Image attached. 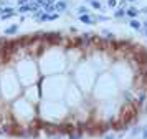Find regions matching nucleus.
<instances>
[{"mask_svg": "<svg viewBox=\"0 0 147 139\" xmlns=\"http://www.w3.org/2000/svg\"><path fill=\"white\" fill-rule=\"evenodd\" d=\"M80 20L83 22V23H96L94 18L93 17H89V15H80Z\"/></svg>", "mask_w": 147, "mask_h": 139, "instance_id": "nucleus-7", "label": "nucleus"}, {"mask_svg": "<svg viewBox=\"0 0 147 139\" xmlns=\"http://www.w3.org/2000/svg\"><path fill=\"white\" fill-rule=\"evenodd\" d=\"M142 139H147V127L142 131Z\"/></svg>", "mask_w": 147, "mask_h": 139, "instance_id": "nucleus-17", "label": "nucleus"}, {"mask_svg": "<svg viewBox=\"0 0 147 139\" xmlns=\"http://www.w3.org/2000/svg\"><path fill=\"white\" fill-rule=\"evenodd\" d=\"M38 20H40V22H47V20H48V13L43 12V13H41V17H40Z\"/></svg>", "mask_w": 147, "mask_h": 139, "instance_id": "nucleus-13", "label": "nucleus"}, {"mask_svg": "<svg viewBox=\"0 0 147 139\" xmlns=\"http://www.w3.org/2000/svg\"><path fill=\"white\" fill-rule=\"evenodd\" d=\"M27 2H30V0H18V5L23 7V5H27Z\"/></svg>", "mask_w": 147, "mask_h": 139, "instance_id": "nucleus-16", "label": "nucleus"}, {"mask_svg": "<svg viewBox=\"0 0 147 139\" xmlns=\"http://www.w3.org/2000/svg\"><path fill=\"white\" fill-rule=\"evenodd\" d=\"M48 139H61V138H60V136H50Z\"/></svg>", "mask_w": 147, "mask_h": 139, "instance_id": "nucleus-19", "label": "nucleus"}, {"mask_svg": "<svg viewBox=\"0 0 147 139\" xmlns=\"http://www.w3.org/2000/svg\"><path fill=\"white\" fill-rule=\"evenodd\" d=\"M102 35H104V37H109V38H114V35L111 32H107V30H102Z\"/></svg>", "mask_w": 147, "mask_h": 139, "instance_id": "nucleus-15", "label": "nucleus"}, {"mask_svg": "<svg viewBox=\"0 0 147 139\" xmlns=\"http://www.w3.org/2000/svg\"><path fill=\"white\" fill-rule=\"evenodd\" d=\"M129 26H131V28H134V30H140V28H142V23H140L137 18H134V20H131V22H129Z\"/></svg>", "mask_w": 147, "mask_h": 139, "instance_id": "nucleus-6", "label": "nucleus"}, {"mask_svg": "<svg viewBox=\"0 0 147 139\" xmlns=\"http://www.w3.org/2000/svg\"><path fill=\"white\" fill-rule=\"evenodd\" d=\"M104 139H116V138H114V136H111V134H107V136H106Z\"/></svg>", "mask_w": 147, "mask_h": 139, "instance_id": "nucleus-20", "label": "nucleus"}, {"mask_svg": "<svg viewBox=\"0 0 147 139\" xmlns=\"http://www.w3.org/2000/svg\"><path fill=\"white\" fill-rule=\"evenodd\" d=\"M116 5H117V0H107V7H111V8H114Z\"/></svg>", "mask_w": 147, "mask_h": 139, "instance_id": "nucleus-12", "label": "nucleus"}, {"mask_svg": "<svg viewBox=\"0 0 147 139\" xmlns=\"http://www.w3.org/2000/svg\"><path fill=\"white\" fill-rule=\"evenodd\" d=\"M89 2H91V0H89Z\"/></svg>", "mask_w": 147, "mask_h": 139, "instance_id": "nucleus-25", "label": "nucleus"}, {"mask_svg": "<svg viewBox=\"0 0 147 139\" xmlns=\"http://www.w3.org/2000/svg\"><path fill=\"white\" fill-rule=\"evenodd\" d=\"M126 15L131 20H134V18H137V17L140 15V10L137 8V7H134V5L132 7H127V8H126Z\"/></svg>", "mask_w": 147, "mask_h": 139, "instance_id": "nucleus-2", "label": "nucleus"}, {"mask_svg": "<svg viewBox=\"0 0 147 139\" xmlns=\"http://www.w3.org/2000/svg\"><path fill=\"white\" fill-rule=\"evenodd\" d=\"M17 32H18V25H17V23H13V25H10L8 28H5V30H3V33H5V35H15Z\"/></svg>", "mask_w": 147, "mask_h": 139, "instance_id": "nucleus-4", "label": "nucleus"}, {"mask_svg": "<svg viewBox=\"0 0 147 139\" xmlns=\"http://www.w3.org/2000/svg\"><path fill=\"white\" fill-rule=\"evenodd\" d=\"M60 17V13H51V15H48V20H56Z\"/></svg>", "mask_w": 147, "mask_h": 139, "instance_id": "nucleus-14", "label": "nucleus"}, {"mask_svg": "<svg viewBox=\"0 0 147 139\" xmlns=\"http://www.w3.org/2000/svg\"><path fill=\"white\" fill-rule=\"evenodd\" d=\"M10 13H17L13 7H0V15H10Z\"/></svg>", "mask_w": 147, "mask_h": 139, "instance_id": "nucleus-5", "label": "nucleus"}, {"mask_svg": "<svg viewBox=\"0 0 147 139\" xmlns=\"http://www.w3.org/2000/svg\"><path fill=\"white\" fill-rule=\"evenodd\" d=\"M146 111H147V106H146Z\"/></svg>", "mask_w": 147, "mask_h": 139, "instance_id": "nucleus-24", "label": "nucleus"}, {"mask_svg": "<svg viewBox=\"0 0 147 139\" xmlns=\"http://www.w3.org/2000/svg\"><path fill=\"white\" fill-rule=\"evenodd\" d=\"M30 2H33V3H35V2H38V0H30Z\"/></svg>", "mask_w": 147, "mask_h": 139, "instance_id": "nucleus-23", "label": "nucleus"}, {"mask_svg": "<svg viewBox=\"0 0 147 139\" xmlns=\"http://www.w3.org/2000/svg\"><path fill=\"white\" fill-rule=\"evenodd\" d=\"M66 8H68V3L63 2V0L55 3V12H63V10H66Z\"/></svg>", "mask_w": 147, "mask_h": 139, "instance_id": "nucleus-3", "label": "nucleus"}, {"mask_svg": "<svg viewBox=\"0 0 147 139\" xmlns=\"http://www.w3.org/2000/svg\"><path fill=\"white\" fill-rule=\"evenodd\" d=\"M78 15H89V8H88V7L80 5V7H78Z\"/></svg>", "mask_w": 147, "mask_h": 139, "instance_id": "nucleus-9", "label": "nucleus"}, {"mask_svg": "<svg viewBox=\"0 0 147 139\" xmlns=\"http://www.w3.org/2000/svg\"><path fill=\"white\" fill-rule=\"evenodd\" d=\"M126 2H137V0H126Z\"/></svg>", "mask_w": 147, "mask_h": 139, "instance_id": "nucleus-22", "label": "nucleus"}, {"mask_svg": "<svg viewBox=\"0 0 147 139\" xmlns=\"http://www.w3.org/2000/svg\"><path fill=\"white\" fill-rule=\"evenodd\" d=\"M142 33H144V35H146V37H147V28H146V26L142 28Z\"/></svg>", "mask_w": 147, "mask_h": 139, "instance_id": "nucleus-21", "label": "nucleus"}, {"mask_svg": "<svg viewBox=\"0 0 147 139\" xmlns=\"http://www.w3.org/2000/svg\"><path fill=\"white\" fill-rule=\"evenodd\" d=\"M40 7H38V3L35 2V3H27V5L23 7H18V12L17 13H28V12H36Z\"/></svg>", "mask_w": 147, "mask_h": 139, "instance_id": "nucleus-1", "label": "nucleus"}, {"mask_svg": "<svg viewBox=\"0 0 147 139\" xmlns=\"http://www.w3.org/2000/svg\"><path fill=\"white\" fill-rule=\"evenodd\" d=\"M124 15H126V8H121V7L114 12V17H116V18H122Z\"/></svg>", "mask_w": 147, "mask_h": 139, "instance_id": "nucleus-8", "label": "nucleus"}, {"mask_svg": "<svg viewBox=\"0 0 147 139\" xmlns=\"http://www.w3.org/2000/svg\"><path fill=\"white\" fill-rule=\"evenodd\" d=\"M140 13H144V15H146V17H147V7H144V8L140 10Z\"/></svg>", "mask_w": 147, "mask_h": 139, "instance_id": "nucleus-18", "label": "nucleus"}, {"mask_svg": "<svg viewBox=\"0 0 147 139\" xmlns=\"http://www.w3.org/2000/svg\"><path fill=\"white\" fill-rule=\"evenodd\" d=\"M140 132H142V129H140V127H134V129H132V132H131V134H132V136H139Z\"/></svg>", "mask_w": 147, "mask_h": 139, "instance_id": "nucleus-11", "label": "nucleus"}, {"mask_svg": "<svg viewBox=\"0 0 147 139\" xmlns=\"http://www.w3.org/2000/svg\"><path fill=\"white\" fill-rule=\"evenodd\" d=\"M91 7L96 8V10H101V8H102V7H101V2H98V0H91Z\"/></svg>", "mask_w": 147, "mask_h": 139, "instance_id": "nucleus-10", "label": "nucleus"}]
</instances>
